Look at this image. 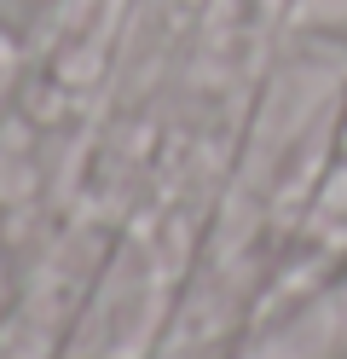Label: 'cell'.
<instances>
[{
    "instance_id": "obj_3",
    "label": "cell",
    "mask_w": 347,
    "mask_h": 359,
    "mask_svg": "<svg viewBox=\"0 0 347 359\" xmlns=\"http://www.w3.org/2000/svg\"><path fill=\"white\" fill-rule=\"evenodd\" d=\"M266 6H278V0H266Z\"/></svg>"
},
{
    "instance_id": "obj_1",
    "label": "cell",
    "mask_w": 347,
    "mask_h": 359,
    "mask_svg": "<svg viewBox=\"0 0 347 359\" xmlns=\"http://www.w3.org/2000/svg\"><path fill=\"white\" fill-rule=\"evenodd\" d=\"M58 6H64V0H0V24L18 29L23 41H35V29H41Z\"/></svg>"
},
{
    "instance_id": "obj_2",
    "label": "cell",
    "mask_w": 347,
    "mask_h": 359,
    "mask_svg": "<svg viewBox=\"0 0 347 359\" xmlns=\"http://www.w3.org/2000/svg\"><path fill=\"white\" fill-rule=\"evenodd\" d=\"M18 273H23V261H12V250H6V243H0V319H6V307H12Z\"/></svg>"
}]
</instances>
